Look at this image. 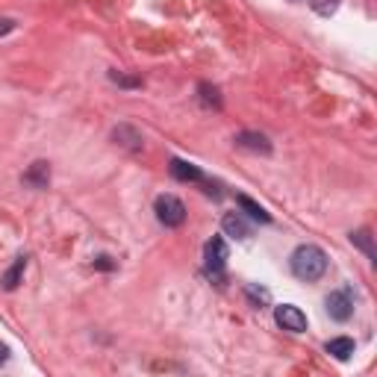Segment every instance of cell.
Returning a JSON list of instances; mask_svg holds the SVG:
<instances>
[{
  "label": "cell",
  "instance_id": "cell-9",
  "mask_svg": "<svg viewBox=\"0 0 377 377\" xmlns=\"http://www.w3.org/2000/svg\"><path fill=\"white\" fill-rule=\"evenodd\" d=\"M48 180H50V165H48V162H33L30 171L24 174V183L33 186V189H45Z\"/></svg>",
  "mask_w": 377,
  "mask_h": 377
},
{
  "label": "cell",
  "instance_id": "cell-12",
  "mask_svg": "<svg viewBox=\"0 0 377 377\" xmlns=\"http://www.w3.org/2000/svg\"><path fill=\"white\" fill-rule=\"evenodd\" d=\"M24 269H27V257H18V259H15V265H12V269L3 274V280H0V283H3V289H6V292H12V289H15V286L21 283Z\"/></svg>",
  "mask_w": 377,
  "mask_h": 377
},
{
  "label": "cell",
  "instance_id": "cell-14",
  "mask_svg": "<svg viewBox=\"0 0 377 377\" xmlns=\"http://www.w3.org/2000/svg\"><path fill=\"white\" fill-rule=\"evenodd\" d=\"M351 242H354V245H360V248L366 250L369 257H374V248H371V242H369V233H366V230H357V233H351Z\"/></svg>",
  "mask_w": 377,
  "mask_h": 377
},
{
  "label": "cell",
  "instance_id": "cell-5",
  "mask_svg": "<svg viewBox=\"0 0 377 377\" xmlns=\"http://www.w3.org/2000/svg\"><path fill=\"white\" fill-rule=\"evenodd\" d=\"M327 313H330V318H336V321H348L354 315V301H351V292H345V289H339V292H330L327 295Z\"/></svg>",
  "mask_w": 377,
  "mask_h": 377
},
{
  "label": "cell",
  "instance_id": "cell-8",
  "mask_svg": "<svg viewBox=\"0 0 377 377\" xmlns=\"http://www.w3.org/2000/svg\"><path fill=\"white\" fill-rule=\"evenodd\" d=\"M325 351H327L333 360L345 362V360H351V357H354L357 345H354V339H348V336H339V339H330V342L325 345Z\"/></svg>",
  "mask_w": 377,
  "mask_h": 377
},
{
  "label": "cell",
  "instance_id": "cell-17",
  "mask_svg": "<svg viewBox=\"0 0 377 377\" xmlns=\"http://www.w3.org/2000/svg\"><path fill=\"white\" fill-rule=\"evenodd\" d=\"M15 30V21H9V18H0V36H6Z\"/></svg>",
  "mask_w": 377,
  "mask_h": 377
},
{
  "label": "cell",
  "instance_id": "cell-10",
  "mask_svg": "<svg viewBox=\"0 0 377 377\" xmlns=\"http://www.w3.org/2000/svg\"><path fill=\"white\" fill-rule=\"evenodd\" d=\"M236 145L245 148V150H254V153H271L269 138L259 136V133H239L236 136Z\"/></svg>",
  "mask_w": 377,
  "mask_h": 377
},
{
  "label": "cell",
  "instance_id": "cell-6",
  "mask_svg": "<svg viewBox=\"0 0 377 377\" xmlns=\"http://www.w3.org/2000/svg\"><path fill=\"white\" fill-rule=\"evenodd\" d=\"M171 177L180 180V183H201L204 171L198 169V165L186 162V159H171Z\"/></svg>",
  "mask_w": 377,
  "mask_h": 377
},
{
  "label": "cell",
  "instance_id": "cell-2",
  "mask_svg": "<svg viewBox=\"0 0 377 377\" xmlns=\"http://www.w3.org/2000/svg\"><path fill=\"white\" fill-rule=\"evenodd\" d=\"M153 209H157V218L165 227H180L186 221V206L180 198H174V194H159Z\"/></svg>",
  "mask_w": 377,
  "mask_h": 377
},
{
  "label": "cell",
  "instance_id": "cell-11",
  "mask_svg": "<svg viewBox=\"0 0 377 377\" xmlns=\"http://www.w3.org/2000/svg\"><path fill=\"white\" fill-rule=\"evenodd\" d=\"M236 201H239V206H242L245 213H248L250 218H254V221H259V225H269V221H271V215L265 213V209H262L257 201H250L248 194H239V198H236Z\"/></svg>",
  "mask_w": 377,
  "mask_h": 377
},
{
  "label": "cell",
  "instance_id": "cell-3",
  "mask_svg": "<svg viewBox=\"0 0 377 377\" xmlns=\"http://www.w3.org/2000/svg\"><path fill=\"white\" fill-rule=\"evenodd\" d=\"M204 265H206V271L209 274H225V265H227V245L221 236H213V239L206 242L204 248Z\"/></svg>",
  "mask_w": 377,
  "mask_h": 377
},
{
  "label": "cell",
  "instance_id": "cell-15",
  "mask_svg": "<svg viewBox=\"0 0 377 377\" xmlns=\"http://www.w3.org/2000/svg\"><path fill=\"white\" fill-rule=\"evenodd\" d=\"M248 298L257 301V304H269V292L265 289H257V286H248Z\"/></svg>",
  "mask_w": 377,
  "mask_h": 377
},
{
  "label": "cell",
  "instance_id": "cell-7",
  "mask_svg": "<svg viewBox=\"0 0 377 377\" xmlns=\"http://www.w3.org/2000/svg\"><path fill=\"white\" fill-rule=\"evenodd\" d=\"M221 227H225V233L233 236V239H248L250 236V225L242 218V213H227L225 221H221Z\"/></svg>",
  "mask_w": 377,
  "mask_h": 377
},
{
  "label": "cell",
  "instance_id": "cell-18",
  "mask_svg": "<svg viewBox=\"0 0 377 377\" xmlns=\"http://www.w3.org/2000/svg\"><path fill=\"white\" fill-rule=\"evenodd\" d=\"M9 360V348L3 345V342H0V366H3V362Z\"/></svg>",
  "mask_w": 377,
  "mask_h": 377
},
{
  "label": "cell",
  "instance_id": "cell-16",
  "mask_svg": "<svg viewBox=\"0 0 377 377\" xmlns=\"http://www.w3.org/2000/svg\"><path fill=\"white\" fill-rule=\"evenodd\" d=\"M94 269H104V271H113V269H115V262H113V259H109V257H97V259H94Z\"/></svg>",
  "mask_w": 377,
  "mask_h": 377
},
{
  "label": "cell",
  "instance_id": "cell-13",
  "mask_svg": "<svg viewBox=\"0 0 377 377\" xmlns=\"http://www.w3.org/2000/svg\"><path fill=\"white\" fill-rule=\"evenodd\" d=\"M201 97H204V104H209V106H221L218 89H215V86H209V83H201Z\"/></svg>",
  "mask_w": 377,
  "mask_h": 377
},
{
  "label": "cell",
  "instance_id": "cell-4",
  "mask_svg": "<svg viewBox=\"0 0 377 377\" xmlns=\"http://www.w3.org/2000/svg\"><path fill=\"white\" fill-rule=\"evenodd\" d=\"M274 321L283 330H289V333H304L306 330V315L298 310V306H292V304L274 306Z\"/></svg>",
  "mask_w": 377,
  "mask_h": 377
},
{
  "label": "cell",
  "instance_id": "cell-1",
  "mask_svg": "<svg viewBox=\"0 0 377 377\" xmlns=\"http://www.w3.org/2000/svg\"><path fill=\"white\" fill-rule=\"evenodd\" d=\"M289 265H292V274H295L298 280L315 283L327 271V254L318 245H298L295 250H292Z\"/></svg>",
  "mask_w": 377,
  "mask_h": 377
}]
</instances>
